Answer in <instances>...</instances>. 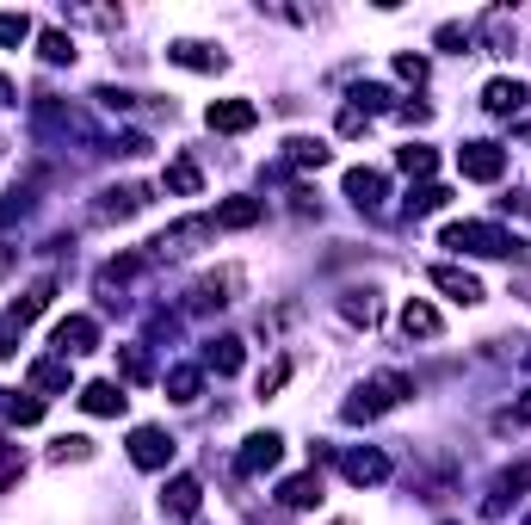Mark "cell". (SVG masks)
Instances as JSON below:
<instances>
[{"label": "cell", "mask_w": 531, "mask_h": 525, "mask_svg": "<svg viewBox=\"0 0 531 525\" xmlns=\"http://www.w3.org/2000/svg\"><path fill=\"white\" fill-rule=\"evenodd\" d=\"M0 105H13V81L7 75H0Z\"/></svg>", "instance_id": "f35d334b"}, {"label": "cell", "mask_w": 531, "mask_h": 525, "mask_svg": "<svg viewBox=\"0 0 531 525\" xmlns=\"http://www.w3.org/2000/svg\"><path fill=\"white\" fill-rule=\"evenodd\" d=\"M50 340H56L62 359H75V353H93V346H99V328H93V315H62Z\"/></svg>", "instance_id": "8992f818"}, {"label": "cell", "mask_w": 531, "mask_h": 525, "mask_svg": "<svg viewBox=\"0 0 531 525\" xmlns=\"http://www.w3.org/2000/svg\"><path fill=\"white\" fill-rule=\"evenodd\" d=\"M198 383H204V377H198L192 365H173V371H167V390H173V402H192V396H198Z\"/></svg>", "instance_id": "d4e9b609"}, {"label": "cell", "mask_w": 531, "mask_h": 525, "mask_svg": "<svg viewBox=\"0 0 531 525\" xmlns=\"http://www.w3.org/2000/svg\"><path fill=\"white\" fill-rule=\"evenodd\" d=\"M525 365H531V353H525Z\"/></svg>", "instance_id": "ab89813d"}, {"label": "cell", "mask_w": 531, "mask_h": 525, "mask_svg": "<svg viewBox=\"0 0 531 525\" xmlns=\"http://www.w3.org/2000/svg\"><path fill=\"white\" fill-rule=\"evenodd\" d=\"M408 390H414V383H408V377H396V371H389V377H371V383H365V390L352 396L340 414H346V420H377L383 408H396Z\"/></svg>", "instance_id": "7a4b0ae2"}, {"label": "cell", "mask_w": 531, "mask_h": 525, "mask_svg": "<svg viewBox=\"0 0 531 525\" xmlns=\"http://www.w3.org/2000/svg\"><path fill=\"white\" fill-rule=\"evenodd\" d=\"M161 507H167V519H198V482L192 476H173L167 495H161Z\"/></svg>", "instance_id": "5bb4252c"}, {"label": "cell", "mask_w": 531, "mask_h": 525, "mask_svg": "<svg viewBox=\"0 0 531 525\" xmlns=\"http://www.w3.org/2000/svg\"><path fill=\"white\" fill-rule=\"evenodd\" d=\"M167 192H186V198H192V192H198V167H192V161H173V167H167Z\"/></svg>", "instance_id": "83f0119b"}, {"label": "cell", "mask_w": 531, "mask_h": 525, "mask_svg": "<svg viewBox=\"0 0 531 525\" xmlns=\"http://www.w3.org/2000/svg\"><path fill=\"white\" fill-rule=\"evenodd\" d=\"M433 285L451 297V303H482V285L476 272H457V266H433Z\"/></svg>", "instance_id": "7c38bea8"}, {"label": "cell", "mask_w": 531, "mask_h": 525, "mask_svg": "<svg viewBox=\"0 0 531 525\" xmlns=\"http://www.w3.org/2000/svg\"><path fill=\"white\" fill-rule=\"evenodd\" d=\"M210 235H217V217H186V223H173V229L155 241V254H161V260H167V254H192L198 241H210Z\"/></svg>", "instance_id": "277c9868"}, {"label": "cell", "mask_w": 531, "mask_h": 525, "mask_svg": "<svg viewBox=\"0 0 531 525\" xmlns=\"http://www.w3.org/2000/svg\"><path fill=\"white\" fill-rule=\"evenodd\" d=\"M260 217H266L260 198H229V204H217V229H254Z\"/></svg>", "instance_id": "9a60e30c"}, {"label": "cell", "mask_w": 531, "mask_h": 525, "mask_svg": "<svg viewBox=\"0 0 531 525\" xmlns=\"http://www.w3.org/2000/svg\"><path fill=\"white\" fill-rule=\"evenodd\" d=\"M525 99H531V87H525V81H507V75L482 87V105H488L494 118H519V112H525Z\"/></svg>", "instance_id": "9c48e42d"}, {"label": "cell", "mask_w": 531, "mask_h": 525, "mask_svg": "<svg viewBox=\"0 0 531 525\" xmlns=\"http://www.w3.org/2000/svg\"><path fill=\"white\" fill-rule=\"evenodd\" d=\"M19 353V322L13 315H0V359H13Z\"/></svg>", "instance_id": "836d02e7"}, {"label": "cell", "mask_w": 531, "mask_h": 525, "mask_svg": "<svg viewBox=\"0 0 531 525\" xmlns=\"http://www.w3.org/2000/svg\"><path fill=\"white\" fill-rule=\"evenodd\" d=\"M143 204H149V192H143V186H118V192H105L99 217H105V223H118V217H136Z\"/></svg>", "instance_id": "2e32d148"}, {"label": "cell", "mask_w": 531, "mask_h": 525, "mask_svg": "<svg viewBox=\"0 0 531 525\" xmlns=\"http://www.w3.org/2000/svg\"><path fill=\"white\" fill-rule=\"evenodd\" d=\"M365 130V112H340V136H359Z\"/></svg>", "instance_id": "74e56055"}, {"label": "cell", "mask_w": 531, "mask_h": 525, "mask_svg": "<svg viewBox=\"0 0 531 525\" xmlns=\"http://www.w3.org/2000/svg\"><path fill=\"white\" fill-rule=\"evenodd\" d=\"M346 322H365V328H371V322H377V297H371V291H352V297H346Z\"/></svg>", "instance_id": "f1b7e54d"}, {"label": "cell", "mask_w": 531, "mask_h": 525, "mask_svg": "<svg viewBox=\"0 0 531 525\" xmlns=\"http://www.w3.org/2000/svg\"><path fill=\"white\" fill-rule=\"evenodd\" d=\"M124 377H130V383L155 377V371H149V359H143V346H124Z\"/></svg>", "instance_id": "d6a6232c"}, {"label": "cell", "mask_w": 531, "mask_h": 525, "mask_svg": "<svg viewBox=\"0 0 531 525\" xmlns=\"http://www.w3.org/2000/svg\"><path fill=\"white\" fill-rule=\"evenodd\" d=\"M383 192H389V180H383L377 167H352L346 173V198L359 204V210H383Z\"/></svg>", "instance_id": "30bf717a"}, {"label": "cell", "mask_w": 531, "mask_h": 525, "mask_svg": "<svg viewBox=\"0 0 531 525\" xmlns=\"http://www.w3.org/2000/svg\"><path fill=\"white\" fill-rule=\"evenodd\" d=\"M445 248H457V254H494V260H507V254H519V235H507L501 223H451V229H445Z\"/></svg>", "instance_id": "6da1fadb"}, {"label": "cell", "mask_w": 531, "mask_h": 525, "mask_svg": "<svg viewBox=\"0 0 531 525\" xmlns=\"http://www.w3.org/2000/svg\"><path fill=\"white\" fill-rule=\"evenodd\" d=\"M260 124V105L254 99H217L210 105V130H223V136H241V130H254Z\"/></svg>", "instance_id": "52a82bcc"}, {"label": "cell", "mask_w": 531, "mask_h": 525, "mask_svg": "<svg viewBox=\"0 0 531 525\" xmlns=\"http://www.w3.org/2000/svg\"><path fill=\"white\" fill-rule=\"evenodd\" d=\"M81 408H87V414H124V390H118V383H87V390H81Z\"/></svg>", "instance_id": "e0dca14e"}, {"label": "cell", "mask_w": 531, "mask_h": 525, "mask_svg": "<svg viewBox=\"0 0 531 525\" xmlns=\"http://www.w3.org/2000/svg\"><path fill=\"white\" fill-rule=\"evenodd\" d=\"M31 383H38V390H68V359H38L31 365Z\"/></svg>", "instance_id": "cb8c5ba5"}, {"label": "cell", "mask_w": 531, "mask_h": 525, "mask_svg": "<svg viewBox=\"0 0 531 525\" xmlns=\"http://www.w3.org/2000/svg\"><path fill=\"white\" fill-rule=\"evenodd\" d=\"M31 38V19L25 13H0V50H13V44H25Z\"/></svg>", "instance_id": "4316f807"}, {"label": "cell", "mask_w": 531, "mask_h": 525, "mask_svg": "<svg viewBox=\"0 0 531 525\" xmlns=\"http://www.w3.org/2000/svg\"><path fill=\"white\" fill-rule=\"evenodd\" d=\"M445 198H451L445 186H420V192L408 198V210H414V217H427V210H445Z\"/></svg>", "instance_id": "f546056e"}, {"label": "cell", "mask_w": 531, "mask_h": 525, "mask_svg": "<svg viewBox=\"0 0 531 525\" xmlns=\"http://www.w3.org/2000/svg\"><path fill=\"white\" fill-rule=\"evenodd\" d=\"M457 167H464V180H501V173H507V149L501 143H464V149H457Z\"/></svg>", "instance_id": "3957f363"}, {"label": "cell", "mask_w": 531, "mask_h": 525, "mask_svg": "<svg viewBox=\"0 0 531 525\" xmlns=\"http://www.w3.org/2000/svg\"><path fill=\"white\" fill-rule=\"evenodd\" d=\"M285 149H291V161H297V167H322V161H328V149L315 143V136H291Z\"/></svg>", "instance_id": "484cf974"}, {"label": "cell", "mask_w": 531, "mask_h": 525, "mask_svg": "<svg viewBox=\"0 0 531 525\" xmlns=\"http://www.w3.org/2000/svg\"><path fill=\"white\" fill-rule=\"evenodd\" d=\"M340 470H346V482H383L389 476V458H383V451H346V458H340Z\"/></svg>", "instance_id": "4fadbf2b"}, {"label": "cell", "mask_w": 531, "mask_h": 525, "mask_svg": "<svg viewBox=\"0 0 531 525\" xmlns=\"http://www.w3.org/2000/svg\"><path fill=\"white\" fill-rule=\"evenodd\" d=\"M38 50H44V62H75V44H68L62 31H44V44H38Z\"/></svg>", "instance_id": "4dcf8cb0"}, {"label": "cell", "mask_w": 531, "mask_h": 525, "mask_svg": "<svg viewBox=\"0 0 531 525\" xmlns=\"http://www.w3.org/2000/svg\"><path fill=\"white\" fill-rule=\"evenodd\" d=\"M204 365L217 371V377H235V371H241V340H217V346L204 353Z\"/></svg>", "instance_id": "ffe728a7"}, {"label": "cell", "mask_w": 531, "mask_h": 525, "mask_svg": "<svg viewBox=\"0 0 531 525\" xmlns=\"http://www.w3.org/2000/svg\"><path fill=\"white\" fill-rule=\"evenodd\" d=\"M396 75H402V81H427V62H420V56H402Z\"/></svg>", "instance_id": "8d00e7d4"}, {"label": "cell", "mask_w": 531, "mask_h": 525, "mask_svg": "<svg viewBox=\"0 0 531 525\" xmlns=\"http://www.w3.org/2000/svg\"><path fill=\"white\" fill-rule=\"evenodd\" d=\"M494 427H501V433H519V427H531V396H525V402H513L501 420H494Z\"/></svg>", "instance_id": "1f68e13d"}, {"label": "cell", "mask_w": 531, "mask_h": 525, "mask_svg": "<svg viewBox=\"0 0 531 525\" xmlns=\"http://www.w3.org/2000/svg\"><path fill=\"white\" fill-rule=\"evenodd\" d=\"M278 458H285V439H278V433H254V439L241 445L235 470H241V476H260V470H272Z\"/></svg>", "instance_id": "ba28073f"}, {"label": "cell", "mask_w": 531, "mask_h": 525, "mask_svg": "<svg viewBox=\"0 0 531 525\" xmlns=\"http://www.w3.org/2000/svg\"><path fill=\"white\" fill-rule=\"evenodd\" d=\"M402 328H408V334H420V340H433V334H439V309L414 297V303L402 309Z\"/></svg>", "instance_id": "d6986e66"}, {"label": "cell", "mask_w": 531, "mask_h": 525, "mask_svg": "<svg viewBox=\"0 0 531 525\" xmlns=\"http://www.w3.org/2000/svg\"><path fill=\"white\" fill-rule=\"evenodd\" d=\"M167 62H180V68H198V75H217V68H223V50H210V44H192V38H180V44H167Z\"/></svg>", "instance_id": "8fae6325"}, {"label": "cell", "mask_w": 531, "mask_h": 525, "mask_svg": "<svg viewBox=\"0 0 531 525\" xmlns=\"http://www.w3.org/2000/svg\"><path fill=\"white\" fill-rule=\"evenodd\" d=\"M7 420H13V427H38V420H44V402L38 396H7Z\"/></svg>", "instance_id": "603a6c76"}, {"label": "cell", "mask_w": 531, "mask_h": 525, "mask_svg": "<svg viewBox=\"0 0 531 525\" xmlns=\"http://www.w3.org/2000/svg\"><path fill=\"white\" fill-rule=\"evenodd\" d=\"M396 167L408 173V180H420V173H433V167H439V155H433L427 143H408V149L396 155Z\"/></svg>", "instance_id": "44dd1931"}, {"label": "cell", "mask_w": 531, "mask_h": 525, "mask_svg": "<svg viewBox=\"0 0 531 525\" xmlns=\"http://www.w3.org/2000/svg\"><path fill=\"white\" fill-rule=\"evenodd\" d=\"M525 525H531V519H525Z\"/></svg>", "instance_id": "60d3db41"}, {"label": "cell", "mask_w": 531, "mask_h": 525, "mask_svg": "<svg viewBox=\"0 0 531 525\" xmlns=\"http://www.w3.org/2000/svg\"><path fill=\"white\" fill-rule=\"evenodd\" d=\"M87 458H93V439H81V433H68V439L50 445V464H87Z\"/></svg>", "instance_id": "7402d4cb"}, {"label": "cell", "mask_w": 531, "mask_h": 525, "mask_svg": "<svg viewBox=\"0 0 531 525\" xmlns=\"http://www.w3.org/2000/svg\"><path fill=\"white\" fill-rule=\"evenodd\" d=\"M278 501L285 507H315L322 501V476H291L285 488H278Z\"/></svg>", "instance_id": "ac0fdd59"}, {"label": "cell", "mask_w": 531, "mask_h": 525, "mask_svg": "<svg viewBox=\"0 0 531 525\" xmlns=\"http://www.w3.org/2000/svg\"><path fill=\"white\" fill-rule=\"evenodd\" d=\"M285 377H291V359H278L272 371H260V396H272V390H278V383H285Z\"/></svg>", "instance_id": "e575fe53"}, {"label": "cell", "mask_w": 531, "mask_h": 525, "mask_svg": "<svg viewBox=\"0 0 531 525\" xmlns=\"http://www.w3.org/2000/svg\"><path fill=\"white\" fill-rule=\"evenodd\" d=\"M167 458H173V439L161 427H136L130 433V464L136 470H167Z\"/></svg>", "instance_id": "5b68a950"}, {"label": "cell", "mask_w": 531, "mask_h": 525, "mask_svg": "<svg viewBox=\"0 0 531 525\" xmlns=\"http://www.w3.org/2000/svg\"><path fill=\"white\" fill-rule=\"evenodd\" d=\"M19 217H25V198H19V192H7V198H0V229L19 223Z\"/></svg>", "instance_id": "d590c367"}]
</instances>
